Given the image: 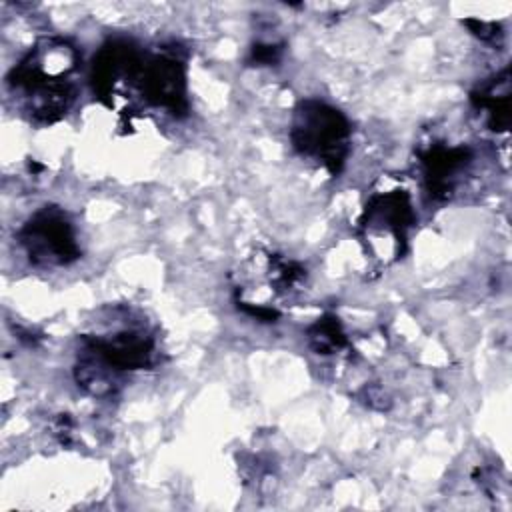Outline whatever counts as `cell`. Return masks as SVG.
Wrapping results in <instances>:
<instances>
[{
  "label": "cell",
  "mask_w": 512,
  "mask_h": 512,
  "mask_svg": "<svg viewBox=\"0 0 512 512\" xmlns=\"http://www.w3.org/2000/svg\"><path fill=\"white\" fill-rule=\"evenodd\" d=\"M94 98L132 122L152 112L184 118L188 102V64L176 46L144 48L128 38L104 42L90 64Z\"/></svg>",
  "instance_id": "cell-1"
},
{
  "label": "cell",
  "mask_w": 512,
  "mask_h": 512,
  "mask_svg": "<svg viewBox=\"0 0 512 512\" xmlns=\"http://www.w3.org/2000/svg\"><path fill=\"white\" fill-rule=\"evenodd\" d=\"M82 56L76 44L62 36H42L12 66L6 76L18 110L36 126L60 122L76 100L74 76Z\"/></svg>",
  "instance_id": "cell-2"
},
{
  "label": "cell",
  "mask_w": 512,
  "mask_h": 512,
  "mask_svg": "<svg viewBox=\"0 0 512 512\" xmlns=\"http://www.w3.org/2000/svg\"><path fill=\"white\" fill-rule=\"evenodd\" d=\"M74 380L94 398L114 396L132 372L156 364L158 342L144 322H108L78 336Z\"/></svg>",
  "instance_id": "cell-3"
},
{
  "label": "cell",
  "mask_w": 512,
  "mask_h": 512,
  "mask_svg": "<svg viewBox=\"0 0 512 512\" xmlns=\"http://www.w3.org/2000/svg\"><path fill=\"white\" fill-rule=\"evenodd\" d=\"M416 226L412 192L404 178L382 174L370 188L356 222L364 252L382 266L404 258Z\"/></svg>",
  "instance_id": "cell-4"
},
{
  "label": "cell",
  "mask_w": 512,
  "mask_h": 512,
  "mask_svg": "<svg viewBox=\"0 0 512 512\" xmlns=\"http://www.w3.org/2000/svg\"><path fill=\"white\" fill-rule=\"evenodd\" d=\"M306 268L274 250H252L232 274L234 304L260 322H278L284 308L304 290Z\"/></svg>",
  "instance_id": "cell-5"
},
{
  "label": "cell",
  "mask_w": 512,
  "mask_h": 512,
  "mask_svg": "<svg viewBox=\"0 0 512 512\" xmlns=\"http://www.w3.org/2000/svg\"><path fill=\"white\" fill-rule=\"evenodd\" d=\"M288 136L300 158L324 168L330 176L344 170L352 148V126L336 106L320 98H302L292 110Z\"/></svg>",
  "instance_id": "cell-6"
},
{
  "label": "cell",
  "mask_w": 512,
  "mask_h": 512,
  "mask_svg": "<svg viewBox=\"0 0 512 512\" xmlns=\"http://www.w3.org/2000/svg\"><path fill=\"white\" fill-rule=\"evenodd\" d=\"M18 242L36 268L70 266L82 256L74 222L56 204L38 208L18 230Z\"/></svg>",
  "instance_id": "cell-7"
},
{
  "label": "cell",
  "mask_w": 512,
  "mask_h": 512,
  "mask_svg": "<svg viewBox=\"0 0 512 512\" xmlns=\"http://www.w3.org/2000/svg\"><path fill=\"white\" fill-rule=\"evenodd\" d=\"M476 156L468 144L432 140L418 148V164L430 198L450 200L468 176Z\"/></svg>",
  "instance_id": "cell-8"
},
{
  "label": "cell",
  "mask_w": 512,
  "mask_h": 512,
  "mask_svg": "<svg viewBox=\"0 0 512 512\" xmlns=\"http://www.w3.org/2000/svg\"><path fill=\"white\" fill-rule=\"evenodd\" d=\"M470 102L484 118L488 130L508 132L510 128V68L482 82L470 92Z\"/></svg>",
  "instance_id": "cell-9"
},
{
  "label": "cell",
  "mask_w": 512,
  "mask_h": 512,
  "mask_svg": "<svg viewBox=\"0 0 512 512\" xmlns=\"http://www.w3.org/2000/svg\"><path fill=\"white\" fill-rule=\"evenodd\" d=\"M308 348L318 356L338 354L348 346V336L338 316L324 314L306 330Z\"/></svg>",
  "instance_id": "cell-10"
},
{
  "label": "cell",
  "mask_w": 512,
  "mask_h": 512,
  "mask_svg": "<svg viewBox=\"0 0 512 512\" xmlns=\"http://www.w3.org/2000/svg\"><path fill=\"white\" fill-rule=\"evenodd\" d=\"M284 44L282 42H256L250 48L246 62L250 66H274L282 60Z\"/></svg>",
  "instance_id": "cell-11"
},
{
  "label": "cell",
  "mask_w": 512,
  "mask_h": 512,
  "mask_svg": "<svg viewBox=\"0 0 512 512\" xmlns=\"http://www.w3.org/2000/svg\"><path fill=\"white\" fill-rule=\"evenodd\" d=\"M468 30L480 38L482 42H498L502 38V26L496 22H486V20H476V18H466L462 20Z\"/></svg>",
  "instance_id": "cell-12"
}]
</instances>
